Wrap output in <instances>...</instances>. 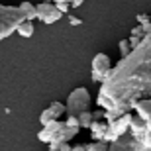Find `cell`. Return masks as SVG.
<instances>
[{"label":"cell","instance_id":"6da1fadb","mask_svg":"<svg viewBox=\"0 0 151 151\" xmlns=\"http://www.w3.org/2000/svg\"><path fill=\"white\" fill-rule=\"evenodd\" d=\"M139 98H151V41L147 39L129 55L120 57L102 83L96 104L104 110L120 106L129 112Z\"/></svg>","mask_w":151,"mask_h":151},{"label":"cell","instance_id":"7a4b0ae2","mask_svg":"<svg viewBox=\"0 0 151 151\" xmlns=\"http://www.w3.org/2000/svg\"><path fill=\"white\" fill-rule=\"evenodd\" d=\"M26 20L20 6H4L0 4V39H6L18 29V26Z\"/></svg>","mask_w":151,"mask_h":151},{"label":"cell","instance_id":"3957f363","mask_svg":"<svg viewBox=\"0 0 151 151\" xmlns=\"http://www.w3.org/2000/svg\"><path fill=\"white\" fill-rule=\"evenodd\" d=\"M90 94L84 86H78L75 88L71 94H69L67 102H65V108H67V116H78L81 112H86L90 108Z\"/></svg>","mask_w":151,"mask_h":151},{"label":"cell","instance_id":"277c9868","mask_svg":"<svg viewBox=\"0 0 151 151\" xmlns=\"http://www.w3.org/2000/svg\"><path fill=\"white\" fill-rule=\"evenodd\" d=\"M112 61H110V57L106 55V53H96L94 57H92V81L94 83H104L106 81V77L110 75V71H112Z\"/></svg>","mask_w":151,"mask_h":151},{"label":"cell","instance_id":"5b68a950","mask_svg":"<svg viewBox=\"0 0 151 151\" xmlns=\"http://www.w3.org/2000/svg\"><path fill=\"white\" fill-rule=\"evenodd\" d=\"M108 151H151V149H147L139 139H135L129 132H126V134L120 135L116 141L110 143V149Z\"/></svg>","mask_w":151,"mask_h":151},{"label":"cell","instance_id":"8992f818","mask_svg":"<svg viewBox=\"0 0 151 151\" xmlns=\"http://www.w3.org/2000/svg\"><path fill=\"white\" fill-rule=\"evenodd\" d=\"M35 8H37V20H41L47 26L55 24L63 16V12L57 8L55 2H39V4H35Z\"/></svg>","mask_w":151,"mask_h":151},{"label":"cell","instance_id":"52a82bcc","mask_svg":"<svg viewBox=\"0 0 151 151\" xmlns=\"http://www.w3.org/2000/svg\"><path fill=\"white\" fill-rule=\"evenodd\" d=\"M63 114H67V108H65V104L55 100V102H51L49 106H47L43 112L39 114V124H41V126H45V124L53 122V120H61Z\"/></svg>","mask_w":151,"mask_h":151},{"label":"cell","instance_id":"ba28073f","mask_svg":"<svg viewBox=\"0 0 151 151\" xmlns=\"http://www.w3.org/2000/svg\"><path fill=\"white\" fill-rule=\"evenodd\" d=\"M132 116H134L132 112H126L124 116L116 118V120H112V122H108V124H110V129H112L118 137H120V135H124L126 132H129V122H132Z\"/></svg>","mask_w":151,"mask_h":151},{"label":"cell","instance_id":"9c48e42d","mask_svg":"<svg viewBox=\"0 0 151 151\" xmlns=\"http://www.w3.org/2000/svg\"><path fill=\"white\" fill-rule=\"evenodd\" d=\"M134 110L145 120L147 129H151V98H139V100L135 102Z\"/></svg>","mask_w":151,"mask_h":151},{"label":"cell","instance_id":"30bf717a","mask_svg":"<svg viewBox=\"0 0 151 151\" xmlns=\"http://www.w3.org/2000/svg\"><path fill=\"white\" fill-rule=\"evenodd\" d=\"M88 129H90V134H92V139H104V135L108 132V120H104V118L92 120Z\"/></svg>","mask_w":151,"mask_h":151},{"label":"cell","instance_id":"8fae6325","mask_svg":"<svg viewBox=\"0 0 151 151\" xmlns=\"http://www.w3.org/2000/svg\"><path fill=\"white\" fill-rule=\"evenodd\" d=\"M20 10H22V14L26 16V20H32V22H34L35 18H37V8H35V4H32V2H22V4H20Z\"/></svg>","mask_w":151,"mask_h":151},{"label":"cell","instance_id":"7c38bea8","mask_svg":"<svg viewBox=\"0 0 151 151\" xmlns=\"http://www.w3.org/2000/svg\"><path fill=\"white\" fill-rule=\"evenodd\" d=\"M16 32L22 35V37H32V35H34V22H32V20H24V22L18 26Z\"/></svg>","mask_w":151,"mask_h":151},{"label":"cell","instance_id":"4fadbf2b","mask_svg":"<svg viewBox=\"0 0 151 151\" xmlns=\"http://www.w3.org/2000/svg\"><path fill=\"white\" fill-rule=\"evenodd\" d=\"M92 120H94V118H92V112H88V110L78 114V126H81V128H86V129H88L90 124H92Z\"/></svg>","mask_w":151,"mask_h":151},{"label":"cell","instance_id":"5bb4252c","mask_svg":"<svg viewBox=\"0 0 151 151\" xmlns=\"http://www.w3.org/2000/svg\"><path fill=\"white\" fill-rule=\"evenodd\" d=\"M118 49H120V57H126L132 53V45H129L128 39H122L120 43H118Z\"/></svg>","mask_w":151,"mask_h":151},{"label":"cell","instance_id":"9a60e30c","mask_svg":"<svg viewBox=\"0 0 151 151\" xmlns=\"http://www.w3.org/2000/svg\"><path fill=\"white\" fill-rule=\"evenodd\" d=\"M49 151H71V145H69V141H63V143H49Z\"/></svg>","mask_w":151,"mask_h":151},{"label":"cell","instance_id":"2e32d148","mask_svg":"<svg viewBox=\"0 0 151 151\" xmlns=\"http://www.w3.org/2000/svg\"><path fill=\"white\" fill-rule=\"evenodd\" d=\"M141 28H143V39H147V41H151V22L147 24H141Z\"/></svg>","mask_w":151,"mask_h":151},{"label":"cell","instance_id":"e0dca14e","mask_svg":"<svg viewBox=\"0 0 151 151\" xmlns=\"http://www.w3.org/2000/svg\"><path fill=\"white\" fill-rule=\"evenodd\" d=\"M65 124L67 126H75V128H81L78 126V116H67L65 118Z\"/></svg>","mask_w":151,"mask_h":151},{"label":"cell","instance_id":"ac0fdd59","mask_svg":"<svg viewBox=\"0 0 151 151\" xmlns=\"http://www.w3.org/2000/svg\"><path fill=\"white\" fill-rule=\"evenodd\" d=\"M141 143H143V145L147 147V149H151V129H147V134L143 135V137H141Z\"/></svg>","mask_w":151,"mask_h":151},{"label":"cell","instance_id":"d6986e66","mask_svg":"<svg viewBox=\"0 0 151 151\" xmlns=\"http://www.w3.org/2000/svg\"><path fill=\"white\" fill-rule=\"evenodd\" d=\"M128 41H129V45H132V49H135V47H137V45L143 41V37H137V35H129Z\"/></svg>","mask_w":151,"mask_h":151},{"label":"cell","instance_id":"ffe728a7","mask_svg":"<svg viewBox=\"0 0 151 151\" xmlns=\"http://www.w3.org/2000/svg\"><path fill=\"white\" fill-rule=\"evenodd\" d=\"M57 8H59L63 14H67V12L71 10V4H69V2H59V4H57Z\"/></svg>","mask_w":151,"mask_h":151},{"label":"cell","instance_id":"44dd1931","mask_svg":"<svg viewBox=\"0 0 151 151\" xmlns=\"http://www.w3.org/2000/svg\"><path fill=\"white\" fill-rule=\"evenodd\" d=\"M132 35H137V37H143V35H145V34H143V28H141V24H139V26H135V28L132 29Z\"/></svg>","mask_w":151,"mask_h":151},{"label":"cell","instance_id":"7402d4cb","mask_svg":"<svg viewBox=\"0 0 151 151\" xmlns=\"http://www.w3.org/2000/svg\"><path fill=\"white\" fill-rule=\"evenodd\" d=\"M137 22L147 24V22H151V16H147V14H137Z\"/></svg>","mask_w":151,"mask_h":151},{"label":"cell","instance_id":"603a6c76","mask_svg":"<svg viewBox=\"0 0 151 151\" xmlns=\"http://www.w3.org/2000/svg\"><path fill=\"white\" fill-rule=\"evenodd\" d=\"M71 151H86V143H77V145H71Z\"/></svg>","mask_w":151,"mask_h":151},{"label":"cell","instance_id":"cb8c5ba5","mask_svg":"<svg viewBox=\"0 0 151 151\" xmlns=\"http://www.w3.org/2000/svg\"><path fill=\"white\" fill-rule=\"evenodd\" d=\"M92 118H94V120H100V118H104V108H100V110L92 112Z\"/></svg>","mask_w":151,"mask_h":151},{"label":"cell","instance_id":"d4e9b609","mask_svg":"<svg viewBox=\"0 0 151 151\" xmlns=\"http://www.w3.org/2000/svg\"><path fill=\"white\" fill-rule=\"evenodd\" d=\"M84 0H71V8H78V6H83Z\"/></svg>","mask_w":151,"mask_h":151},{"label":"cell","instance_id":"484cf974","mask_svg":"<svg viewBox=\"0 0 151 151\" xmlns=\"http://www.w3.org/2000/svg\"><path fill=\"white\" fill-rule=\"evenodd\" d=\"M69 22H71V24H75V26H77V24H78V26L83 24L81 20H78V18H75V16H69Z\"/></svg>","mask_w":151,"mask_h":151}]
</instances>
